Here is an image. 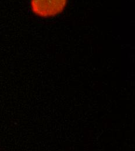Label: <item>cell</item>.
Instances as JSON below:
<instances>
[{
    "instance_id": "1",
    "label": "cell",
    "mask_w": 135,
    "mask_h": 151,
    "mask_svg": "<svg viewBox=\"0 0 135 151\" xmlns=\"http://www.w3.org/2000/svg\"><path fill=\"white\" fill-rule=\"evenodd\" d=\"M68 0H30L32 12L42 18H53L65 9Z\"/></svg>"
}]
</instances>
